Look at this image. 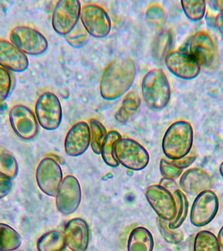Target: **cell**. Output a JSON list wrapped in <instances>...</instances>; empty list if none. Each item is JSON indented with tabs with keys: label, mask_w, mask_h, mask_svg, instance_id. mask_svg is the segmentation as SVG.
Returning a JSON list of instances; mask_svg holds the SVG:
<instances>
[{
	"label": "cell",
	"mask_w": 223,
	"mask_h": 251,
	"mask_svg": "<svg viewBox=\"0 0 223 251\" xmlns=\"http://www.w3.org/2000/svg\"><path fill=\"white\" fill-rule=\"evenodd\" d=\"M136 68L130 58H118L106 67L100 81V93L106 100L120 98L131 88Z\"/></svg>",
	"instance_id": "1"
},
{
	"label": "cell",
	"mask_w": 223,
	"mask_h": 251,
	"mask_svg": "<svg viewBox=\"0 0 223 251\" xmlns=\"http://www.w3.org/2000/svg\"><path fill=\"white\" fill-rule=\"evenodd\" d=\"M193 128L187 121L175 122L170 126L162 138V149L170 160H179L193 149Z\"/></svg>",
	"instance_id": "2"
},
{
	"label": "cell",
	"mask_w": 223,
	"mask_h": 251,
	"mask_svg": "<svg viewBox=\"0 0 223 251\" xmlns=\"http://www.w3.org/2000/svg\"><path fill=\"white\" fill-rule=\"evenodd\" d=\"M141 87L143 98L151 109L160 111L169 103L171 88L167 76L160 69H154L147 73Z\"/></svg>",
	"instance_id": "3"
},
{
	"label": "cell",
	"mask_w": 223,
	"mask_h": 251,
	"mask_svg": "<svg viewBox=\"0 0 223 251\" xmlns=\"http://www.w3.org/2000/svg\"><path fill=\"white\" fill-rule=\"evenodd\" d=\"M113 153L119 164L136 172L144 170L150 162L148 151L134 139H119L115 143Z\"/></svg>",
	"instance_id": "4"
},
{
	"label": "cell",
	"mask_w": 223,
	"mask_h": 251,
	"mask_svg": "<svg viewBox=\"0 0 223 251\" xmlns=\"http://www.w3.org/2000/svg\"><path fill=\"white\" fill-rule=\"evenodd\" d=\"M10 41L29 56H40L48 49L46 37L37 29L28 25H17L11 29Z\"/></svg>",
	"instance_id": "5"
},
{
	"label": "cell",
	"mask_w": 223,
	"mask_h": 251,
	"mask_svg": "<svg viewBox=\"0 0 223 251\" xmlns=\"http://www.w3.org/2000/svg\"><path fill=\"white\" fill-rule=\"evenodd\" d=\"M34 113L39 126L46 130H56L62 123V105L58 96L52 92H43L39 96Z\"/></svg>",
	"instance_id": "6"
},
{
	"label": "cell",
	"mask_w": 223,
	"mask_h": 251,
	"mask_svg": "<svg viewBox=\"0 0 223 251\" xmlns=\"http://www.w3.org/2000/svg\"><path fill=\"white\" fill-rule=\"evenodd\" d=\"M10 125L22 140H33L38 135L39 125L34 112L22 104L13 106L9 113Z\"/></svg>",
	"instance_id": "7"
},
{
	"label": "cell",
	"mask_w": 223,
	"mask_h": 251,
	"mask_svg": "<svg viewBox=\"0 0 223 251\" xmlns=\"http://www.w3.org/2000/svg\"><path fill=\"white\" fill-rule=\"evenodd\" d=\"M82 25L88 34L97 39L105 38L111 32L112 21L107 11L95 3H88L80 11Z\"/></svg>",
	"instance_id": "8"
},
{
	"label": "cell",
	"mask_w": 223,
	"mask_h": 251,
	"mask_svg": "<svg viewBox=\"0 0 223 251\" xmlns=\"http://www.w3.org/2000/svg\"><path fill=\"white\" fill-rule=\"evenodd\" d=\"M35 178L41 192L50 197H55L64 179L60 164L47 155L37 166Z\"/></svg>",
	"instance_id": "9"
},
{
	"label": "cell",
	"mask_w": 223,
	"mask_h": 251,
	"mask_svg": "<svg viewBox=\"0 0 223 251\" xmlns=\"http://www.w3.org/2000/svg\"><path fill=\"white\" fill-rule=\"evenodd\" d=\"M81 9V4L78 0H62L57 2L52 16L54 30L58 34L66 36L78 25Z\"/></svg>",
	"instance_id": "10"
},
{
	"label": "cell",
	"mask_w": 223,
	"mask_h": 251,
	"mask_svg": "<svg viewBox=\"0 0 223 251\" xmlns=\"http://www.w3.org/2000/svg\"><path fill=\"white\" fill-rule=\"evenodd\" d=\"M55 197L59 213L65 217L75 213L82 201V188L77 178L72 175L65 176Z\"/></svg>",
	"instance_id": "11"
},
{
	"label": "cell",
	"mask_w": 223,
	"mask_h": 251,
	"mask_svg": "<svg viewBox=\"0 0 223 251\" xmlns=\"http://www.w3.org/2000/svg\"><path fill=\"white\" fill-rule=\"evenodd\" d=\"M219 209L218 196L212 190H206L196 196L190 212V221L195 226H205L215 219Z\"/></svg>",
	"instance_id": "12"
},
{
	"label": "cell",
	"mask_w": 223,
	"mask_h": 251,
	"mask_svg": "<svg viewBox=\"0 0 223 251\" xmlns=\"http://www.w3.org/2000/svg\"><path fill=\"white\" fill-rule=\"evenodd\" d=\"M189 54L200 66L212 68L218 63L219 50L216 43L208 33L198 31L191 37Z\"/></svg>",
	"instance_id": "13"
},
{
	"label": "cell",
	"mask_w": 223,
	"mask_h": 251,
	"mask_svg": "<svg viewBox=\"0 0 223 251\" xmlns=\"http://www.w3.org/2000/svg\"><path fill=\"white\" fill-rule=\"evenodd\" d=\"M147 201L158 217L168 222L176 215V204L173 194L160 184L149 186L146 190Z\"/></svg>",
	"instance_id": "14"
},
{
	"label": "cell",
	"mask_w": 223,
	"mask_h": 251,
	"mask_svg": "<svg viewBox=\"0 0 223 251\" xmlns=\"http://www.w3.org/2000/svg\"><path fill=\"white\" fill-rule=\"evenodd\" d=\"M166 68L182 79H193L201 72V66L189 53L180 50L170 51L164 58Z\"/></svg>",
	"instance_id": "15"
},
{
	"label": "cell",
	"mask_w": 223,
	"mask_h": 251,
	"mask_svg": "<svg viewBox=\"0 0 223 251\" xmlns=\"http://www.w3.org/2000/svg\"><path fill=\"white\" fill-rule=\"evenodd\" d=\"M66 246L71 251H86L89 247L91 232L87 221L82 218L70 219L65 226Z\"/></svg>",
	"instance_id": "16"
},
{
	"label": "cell",
	"mask_w": 223,
	"mask_h": 251,
	"mask_svg": "<svg viewBox=\"0 0 223 251\" xmlns=\"http://www.w3.org/2000/svg\"><path fill=\"white\" fill-rule=\"evenodd\" d=\"M214 184L212 176L201 168L188 169L180 176L179 186L184 194L197 196L201 192L209 190Z\"/></svg>",
	"instance_id": "17"
},
{
	"label": "cell",
	"mask_w": 223,
	"mask_h": 251,
	"mask_svg": "<svg viewBox=\"0 0 223 251\" xmlns=\"http://www.w3.org/2000/svg\"><path fill=\"white\" fill-rule=\"evenodd\" d=\"M90 142L89 125L86 122H78L67 133L64 141L65 152L71 157L81 156L89 148Z\"/></svg>",
	"instance_id": "18"
},
{
	"label": "cell",
	"mask_w": 223,
	"mask_h": 251,
	"mask_svg": "<svg viewBox=\"0 0 223 251\" xmlns=\"http://www.w3.org/2000/svg\"><path fill=\"white\" fill-rule=\"evenodd\" d=\"M29 65L27 55L11 41L0 38V67L10 72L22 73Z\"/></svg>",
	"instance_id": "19"
},
{
	"label": "cell",
	"mask_w": 223,
	"mask_h": 251,
	"mask_svg": "<svg viewBox=\"0 0 223 251\" xmlns=\"http://www.w3.org/2000/svg\"><path fill=\"white\" fill-rule=\"evenodd\" d=\"M141 99L134 91L129 92L123 98L121 107L115 114V119L120 125L132 121L140 111Z\"/></svg>",
	"instance_id": "20"
},
{
	"label": "cell",
	"mask_w": 223,
	"mask_h": 251,
	"mask_svg": "<svg viewBox=\"0 0 223 251\" xmlns=\"http://www.w3.org/2000/svg\"><path fill=\"white\" fill-rule=\"evenodd\" d=\"M154 248V237L148 229L139 226L131 231L127 241V251H153Z\"/></svg>",
	"instance_id": "21"
},
{
	"label": "cell",
	"mask_w": 223,
	"mask_h": 251,
	"mask_svg": "<svg viewBox=\"0 0 223 251\" xmlns=\"http://www.w3.org/2000/svg\"><path fill=\"white\" fill-rule=\"evenodd\" d=\"M37 251H63L66 249L64 233L58 230L47 231L37 241Z\"/></svg>",
	"instance_id": "22"
},
{
	"label": "cell",
	"mask_w": 223,
	"mask_h": 251,
	"mask_svg": "<svg viewBox=\"0 0 223 251\" xmlns=\"http://www.w3.org/2000/svg\"><path fill=\"white\" fill-rule=\"evenodd\" d=\"M21 245L20 233L10 226L0 223V251H16Z\"/></svg>",
	"instance_id": "23"
},
{
	"label": "cell",
	"mask_w": 223,
	"mask_h": 251,
	"mask_svg": "<svg viewBox=\"0 0 223 251\" xmlns=\"http://www.w3.org/2000/svg\"><path fill=\"white\" fill-rule=\"evenodd\" d=\"M176 204V215L174 220L169 222L171 229H179L187 219L189 212V203L187 196L181 190H176L173 193Z\"/></svg>",
	"instance_id": "24"
},
{
	"label": "cell",
	"mask_w": 223,
	"mask_h": 251,
	"mask_svg": "<svg viewBox=\"0 0 223 251\" xmlns=\"http://www.w3.org/2000/svg\"><path fill=\"white\" fill-rule=\"evenodd\" d=\"M122 138L120 133L115 130L110 131L102 145L101 156L105 164L111 168H115L119 166L113 153L115 143Z\"/></svg>",
	"instance_id": "25"
},
{
	"label": "cell",
	"mask_w": 223,
	"mask_h": 251,
	"mask_svg": "<svg viewBox=\"0 0 223 251\" xmlns=\"http://www.w3.org/2000/svg\"><path fill=\"white\" fill-rule=\"evenodd\" d=\"M173 42V36L169 30H164L155 38L152 47V54L156 60H163L170 52Z\"/></svg>",
	"instance_id": "26"
},
{
	"label": "cell",
	"mask_w": 223,
	"mask_h": 251,
	"mask_svg": "<svg viewBox=\"0 0 223 251\" xmlns=\"http://www.w3.org/2000/svg\"><path fill=\"white\" fill-rule=\"evenodd\" d=\"M88 125L90 129V145L92 151L96 154H101L102 145L109 132L105 126L97 119H89Z\"/></svg>",
	"instance_id": "27"
},
{
	"label": "cell",
	"mask_w": 223,
	"mask_h": 251,
	"mask_svg": "<svg viewBox=\"0 0 223 251\" xmlns=\"http://www.w3.org/2000/svg\"><path fill=\"white\" fill-rule=\"evenodd\" d=\"M193 251H221L216 235L207 230L199 231L194 240Z\"/></svg>",
	"instance_id": "28"
},
{
	"label": "cell",
	"mask_w": 223,
	"mask_h": 251,
	"mask_svg": "<svg viewBox=\"0 0 223 251\" xmlns=\"http://www.w3.org/2000/svg\"><path fill=\"white\" fill-rule=\"evenodd\" d=\"M181 4L186 17L191 21H199L204 17L206 9L205 1L183 0Z\"/></svg>",
	"instance_id": "29"
},
{
	"label": "cell",
	"mask_w": 223,
	"mask_h": 251,
	"mask_svg": "<svg viewBox=\"0 0 223 251\" xmlns=\"http://www.w3.org/2000/svg\"><path fill=\"white\" fill-rule=\"evenodd\" d=\"M156 224L158 231L164 241L170 244L177 245L183 241L184 233L179 229H173L169 227V222L157 217Z\"/></svg>",
	"instance_id": "30"
},
{
	"label": "cell",
	"mask_w": 223,
	"mask_h": 251,
	"mask_svg": "<svg viewBox=\"0 0 223 251\" xmlns=\"http://www.w3.org/2000/svg\"><path fill=\"white\" fill-rule=\"evenodd\" d=\"M19 172V163L11 153L6 152L0 155V175L13 180Z\"/></svg>",
	"instance_id": "31"
},
{
	"label": "cell",
	"mask_w": 223,
	"mask_h": 251,
	"mask_svg": "<svg viewBox=\"0 0 223 251\" xmlns=\"http://www.w3.org/2000/svg\"><path fill=\"white\" fill-rule=\"evenodd\" d=\"M146 19L149 25L155 28H162L166 21L165 13L163 8L158 4L150 5L146 10Z\"/></svg>",
	"instance_id": "32"
},
{
	"label": "cell",
	"mask_w": 223,
	"mask_h": 251,
	"mask_svg": "<svg viewBox=\"0 0 223 251\" xmlns=\"http://www.w3.org/2000/svg\"><path fill=\"white\" fill-rule=\"evenodd\" d=\"M13 87V76L11 72L0 67V104L9 97Z\"/></svg>",
	"instance_id": "33"
},
{
	"label": "cell",
	"mask_w": 223,
	"mask_h": 251,
	"mask_svg": "<svg viewBox=\"0 0 223 251\" xmlns=\"http://www.w3.org/2000/svg\"><path fill=\"white\" fill-rule=\"evenodd\" d=\"M88 33L83 25L78 24L70 32L65 36L67 42L73 48H80L86 42Z\"/></svg>",
	"instance_id": "34"
},
{
	"label": "cell",
	"mask_w": 223,
	"mask_h": 251,
	"mask_svg": "<svg viewBox=\"0 0 223 251\" xmlns=\"http://www.w3.org/2000/svg\"><path fill=\"white\" fill-rule=\"evenodd\" d=\"M159 169L162 177L167 179H177L183 173V170L172 164L171 160H166L164 158L160 161Z\"/></svg>",
	"instance_id": "35"
},
{
	"label": "cell",
	"mask_w": 223,
	"mask_h": 251,
	"mask_svg": "<svg viewBox=\"0 0 223 251\" xmlns=\"http://www.w3.org/2000/svg\"><path fill=\"white\" fill-rule=\"evenodd\" d=\"M197 158V152H196V151L194 150V149H192L191 152H190L187 156L179 159V160H171V162L172 164L175 165L178 168L183 170L184 169L189 168V166H191Z\"/></svg>",
	"instance_id": "36"
},
{
	"label": "cell",
	"mask_w": 223,
	"mask_h": 251,
	"mask_svg": "<svg viewBox=\"0 0 223 251\" xmlns=\"http://www.w3.org/2000/svg\"><path fill=\"white\" fill-rule=\"evenodd\" d=\"M13 188L12 179L0 175V200L9 195Z\"/></svg>",
	"instance_id": "37"
},
{
	"label": "cell",
	"mask_w": 223,
	"mask_h": 251,
	"mask_svg": "<svg viewBox=\"0 0 223 251\" xmlns=\"http://www.w3.org/2000/svg\"><path fill=\"white\" fill-rule=\"evenodd\" d=\"M158 184L163 186L166 189L169 190L172 194H173L176 190L179 189L175 180L167 179V178H162Z\"/></svg>",
	"instance_id": "38"
},
{
	"label": "cell",
	"mask_w": 223,
	"mask_h": 251,
	"mask_svg": "<svg viewBox=\"0 0 223 251\" xmlns=\"http://www.w3.org/2000/svg\"><path fill=\"white\" fill-rule=\"evenodd\" d=\"M214 23L219 32L223 35V12H221L215 17Z\"/></svg>",
	"instance_id": "39"
},
{
	"label": "cell",
	"mask_w": 223,
	"mask_h": 251,
	"mask_svg": "<svg viewBox=\"0 0 223 251\" xmlns=\"http://www.w3.org/2000/svg\"><path fill=\"white\" fill-rule=\"evenodd\" d=\"M217 240L219 241V245L221 248L223 249V226L219 230L218 235H217Z\"/></svg>",
	"instance_id": "40"
},
{
	"label": "cell",
	"mask_w": 223,
	"mask_h": 251,
	"mask_svg": "<svg viewBox=\"0 0 223 251\" xmlns=\"http://www.w3.org/2000/svg\"><path fill=\"white\" fill-rule=\"evenodd\" d=\"M214 3L217 9L221 12H223V0H217L214 1Z\"/></svg>",
	"instance_id": "41"
},
{
	"label": "cell",
	"mask_w": 223,
	"mask_h": 251,
	"mask_svg": "<svg viewBox=\"0 0 223 251\" xmlns=\"http://www.w3.org/2000/svg\"><path fill=\"white\" fill-rule=\"evenodd\" d=\"M219 174H220L221 176L223 178V161L221 163L220 166H219Z\"/></svg>",
	"instance_id": "42"
},
{
	"label": "cell",
	"mask_w": 223,
	"mask_h": 251,
	"mask_svg": "<svg viewBox=\"0 0 223 251\" xmlns=\"http://www.w3.org/2000/svg\"><path fill=\"white\" fill-rule=\"evenodd\" d=\"M7 150H6V149L3 146H2V145H0V155H1L3 154V153L6 152Z\"/></svg>",
	"instance_id": "43"
}]
</instances>
